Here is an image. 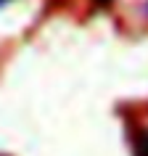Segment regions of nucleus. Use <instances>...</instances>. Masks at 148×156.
Segmentation results:
<instances>
[{"mask_svg":"<svg viewBox=\"0 0 148 156\" xmlns=\"http://www.w3.org/2000/svg\"><path fill=\"white\" fill-rule=\"evenodd\" d=\"M146 13H148V5H146Z\"/></svg>","mask_w":148,"mask_h":156,"instance_id":"obj_4","label":"nucleus"},{"mask_svg":"<svg viewBox=\"0 0 148 156\" xmlns=\"http://www.w3.org/2000/svg\"><path fill=\"white\" fill-rule=\"evenodd\" d=\"M93 3H95V5H100V8H108L114 0H93Z\"/></svg>","mask_w":148,"mask_h":156,"instance_id":"obj_2","label":"nucleus"},{"mask_svg":"<svg viewBox=\"0 0 148 156\" xmlns=\"http://www.w3.org/2000/svg\"><path fill=\"white\" fill-rule=\"evenodd\" d=\"M132 151L135 156H148V130H138V135L132 138Z\"/></svg>","mask_w":148,"mask_h":156,"instance_id":"obj_1","label":"nucleus"},{"mask_svg":"<svg viewBox=\"0 0 148 156\" xmlns=\"http://www.w3.org/2000/svg\"><path fill=\"white\" fill-rule=\"evenodd\" d=\"M3 3H8V0H0V5H3Z\"/></svg>","mask_w":148,"mask_h":156,"instance_id":"obj_3","label":"nucleus"}]
</instances>
